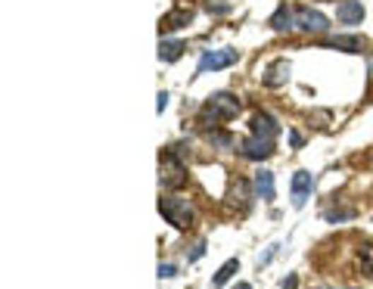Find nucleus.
Segmentation results:
<instances>
[{
  "label": "nucleus",
  "instance_id": "nucleus-5",
  "mask_svg": "<svg viewBox=\"0 0 373 289\" xmlns=\"http://www.w3.org/2000/svg\"><path fill=\"white\" fill-rule=\"evenodd\" d=\"M239 59V53L237 50H212V53H206V57L199 59V69L196 72L202 75V72H218V69H227V66H233V62Z\"/></svg>",
  "mask_w": 373,
  "mask_h": 289
},
{
  "label": "nucleus",
  "instance_id": "nucleus-4",
  "mask_svg": "<svg viewBox=\"0 0 373 289\" xmlns=\"http://www.w3.org/2000/svg\"><path fill=\"white\" fill-rule=\"evenodd\" d=\"M295 28L308 31V35H321V31L330 28V19H326L324 13H317V10H308V6H302V10H295Z\"/></svg>",
  "mask_w": 373,
  "mask_h": 289
},
{
  "label": "nucleus",
  "instance_id": "nucleus-8",
  "mask_svg": "<svg viewBox=\"0 0 373 289\" xmlns=\"http://www.w3.org/2000/svg\"><path fill=\"white\" fill-rule=\"evenodd\" d=\"M336 19L342 22V25H361V19H364L361 0H342V4L336 6Z\"/></svg>",
  "mask_w": 373,
  "mask_h": 289
},
{
  "label": "nucleus",
  "instance_id": "nucleus-3",
  "mask_svg": "<svg viewBox=\"0 0 373 289\" xmlns=\"http://www.w3.org/2000/svg\"><path fill=\"white\" fill-rule=\"evenodd\" d=\"M159 181L168 190H174V187H181L186 181V168L181 165V159H174V153H165V159L159 162Z\"/></svg>",
  "mask_w": 373,
  "mask_h": 289
},
{
  "label": "nucleus",
  "instance_id": "nucleus-6",
  "mask_svg": "<svg viewBox=\"0 0 373 289\" xmlns=\"http://www.w3.org/2000/svg\"><path fill=\"white\" fill-rule=\"evenodd\" d=\"M239 153L246 155V159H252V162H261V159H268L271 153H274V140H264V137H246L243 143H239Z\"/></svg>",
  "mask_w": 373,
  "mask_h": 289
},
{
  "label": "nucleus",
  "instance_id": "nucleus-11",
  "mask_svg": "<svg viewBox=\"0 0 373 289\" xmlns=\"http://www.w3.org/2000/svg\"><path fill=\"white\" fill-rule=\"evenodd\" d=\"M271 28H274V31H290V28H295V10H292V6L280 4L277 13L271 16Z\"/></svg>",
  "mask_w": 373,
  "mask_h": 289
},
{
  "label": "nucleus",
  "instance_id": "nucleus-17",
  "mask_svg": "<svg viewBox=\"0 0 373 289\" xmlns=\"http://www.w3.org/2000/svg\"><path fill=\"white\" fill-rule=\"evenodd\" d=\"M357 264H361V274L364 277H373V243H370V240L357 249Z\"/></svg>",
  "mask_w": 373,
  "mask_h": 289
},
{
  "label": "nucleus",
  "instance_id": "nucleus-15",
  "mask_svg": "<svg viewBox=\"0 0 373 289\" xmlns=\"http://www.w3.org/2000/svg\"><path fill=\"white\" fill-rule=\"evenodd\" d=\"M326 47H339V50H345V53H361V47H364V41L361 37H355V35H348V37H330V41H324Z\"/></svg>",
  "mask_w": 373,
  "mask_h": 289
},
{
  "label": "nucleus",
  "instance_id": "nucleus-1",
  "mask_svg": "<svg viewBox=\"0 0 373 289\" xmlns=\"http://www.w3.org/2000/svg\"><path fill=\"white\" fill-rule=\"evenodd\" d=\"M159 212L171 228H177V230H190L193 221H196V212H193L190 199H184V196H162Z\"/></svg>",
  "mask_w": 373,
  "mask_h": 289
},
{
  "label": "nucleus",
  "instance_id": "nucleus-24",
  "mask_svg": "<svg viewBox=\"0 0 373 289\" xmlns=\"http://www.w3.org/2000/svg\"><path fill=\"white\" fill-rule=\"evenodd\" d=\"M237 289H252V286H249V283H239V286H237Z\"/></svg>",
  "mask_w": 373,
  "mask_h": 289
},
{
  "label": "nucleus",
  "instance_id": "nucleus-21",
  "mask_svg": "<svg viewBox=\"0 0 373 289\" xmlns=\"http://www.w3.org/2000/svg\"><path fill=\"white\" fill-rule=\"evenodd\" d=\"M168 106V93H159V103H155V109H159V112H162V109H165Z\"/></svg>",
  "mask_w": 373,
  "mask_h": 289
},
{
  "label": "nucleus",
  "instance_id": "nucleus-16",
  "mask_svg": "<svg viewBox=\"0 0 373 289\" xmlns=\"http://www.w3.org/2000/svg\"><path fill=\"white\" fill-rule=\"evenodd\" d=\"M237 271H239V261H237V259L224 261L221 268H218V274H215V280H212V286H215V289H221V286L227 283V280H230L233 274H237Z\"/></svg>",
  "mask_w": 373,
  "mask_h": 289
},
{
  "label": "nucleus",
  "instance_id": "nucleus-18",
  "mask_svg": "<svg viewBox=\"0 0 373 289\" xmlns=\"http://www.w3.org/2000/svg\"><path fill=\"white\" fill-rule=\"evenodd\" d=\"M186 50V47L181 41H162L159 44V59H165V62H174L181 53Z\"/></svg>",
  "mask_w": 373,
  "mask_h": 289
},
{
  "label": "nucleus",
  "instance_id": "nucleus-9",
  "mask_svg": "<svg viewBox=\"0 0 373 289\" xmlns=\"http://www.w3.org/2000/svg\"><path fill=\"white\" fill-rule=\"evenodd\" d=\"M286 78H290V62L286 59H277L264 69V84L268 88H280V84H286Z\"/></svg>",
  "mask_w": 373,
  "mask_h": 289
},
{
  "label": "nucleus",
  "instance_id": "nucleus-10",
  "mask_svg": "<svg viewBox=\"0 0 373 289\" xmlns=\"http://www.w3.org/2000/svg\"><path fill=\"white\" fill-rule=\"evenodd\" d=\"M277 122L274 119H271V115L268 112H259V115H255V119H252V134L255 137H264V140H274L277 137Z\"/></svg>",
  "mask_w": 373,
  "mask_h": 289
},
{
  "label": "nucleus",
  "instance_id": "nucleus-12",
  "mask_svg": "<svg viewBox=\"0 0 373 289\" xmlns=\"http://www.w3.org/2000/svg\"><path fill=\"white\" fill-rule=\"evenodd\" d=\"M230 206L237 208V212H249L252 199H249V184L246 181H233V187H230Z\"/></svg>",
  "mask_w": 373,
  "mask_h": 289
},
{
  "label": "nucleus",
  "instance_id": "nucleus-7",
  "mask_svg": "<svg viewBox=\"0 0 373 289\" xmlns=\"http://www.w3.org/2000/svg\"><path fill=\"white\" fill-rule=\"evenodd\" d=\"M311 187H314V177H311L308 171H295V177H292V206L295 208H302L308 202Z\"/></svg>",
  "mask_w": 373,
  "mask_h": 289
},
{
  "label": "nucleus",
  "instance_id": "nucleus-20",
  "mask_svg": "<svg viewBox=\"0 0 373 289\" xmlns=\"http://www.w3.org/2000/svg\"><path fill=\"white\" fill-rule=\"evenodd\" d=\"M208 140H212V143H218V146H230L233 143L227 134H208Z\"/></svg>",
  "mask_w": 373,
  "mask_h": 289
},
{
  "label": "nucleus",
  "instance_id": "nucleus-2",
  "mask_svg": "<svg viewBox=\"0 0 373 289\" xmlns=\"http://www.w3.org/2000/svg\"><path fill=\"white\" fill-rule=\"evenodd\" d=\"M239 115V100L227 90H218L208 97V103L202 106V124H215L224 119H237Z\"/></svg>",
  "mask_w": 373,
  "mask_h": 289
},
{
  "label": "nucleus",
  "instance_id": "nucleus-13",
  "mask_svg": "<svg viewBox=\"0 0 373 289\" xmlns=\"http://www.w3.org/2000/svg\"><path fill=\"white\" fill-rule=\"evenodd\" d=\"M190 19H193V13H190V10H174V13L162 16V22H159V31H174V28H184Z\"/></svg>",
  "mask_w": 373,
  "mask_h": 289
},
{
  "label": "nucleus",
  "instance_id": "nucleus-23",
  "mask_svg": "<svg viewBox=\"0 0 373 289\" xmlns=\"http://www.w3.org/2000/svg\"><path fill=\"white\" fill-rule=\"evenodd\" d=\"M367 75H370V84H373V57L367 59Z\"/></svg>",
  "mask_w": 373,
  "mask_h": 289
},
{
  "label": "nucleus",
  "instance_id": "nucleus-22",
  "mask_svg": "<svg viewBox=\"0 0 373 289\" xmlns=\"http://www.w3.org/2000/svg\"><path fill=\"white\" fill-rule=\"evenodd\" d=\"M295 286H299V280H295V277H290V280L283 283V289H295Z\"/></svg>",
  "mask_w": 373,
  "mask_h": 289
},
{
  "label": "nucleus",
  "instance_id": "nucleus-14",
  "mask_svg": "<svg viewBox=\"0 0 373 289\" xmlns=\"http://www.w3.org/2000/svg\"><path fill=\"white\" fill-rule=\"evenodd\" d=\"M255 193H259L264 202L274 199L277 190H274V175H271V171H259V175H255Z\"/></svg>",
  "mask_w": 373,
  "mask_h": 289
},
{
  "label": "nucleus",
  "instance_id": "nucleus-19",
  "mask_svg": "<svg viewBox=\"0 0 373 289\" xmlns=\"http://www.w3.org/2000/svg\"><path fill=\"white\" fill-rule=\"evenodd\" d=\"M174 271H177L174 264H159V277L162 280H171V277H174Z\"/></svg>",
  "mask_w": 373,
  "mask_h": 289
}]
</instances>
